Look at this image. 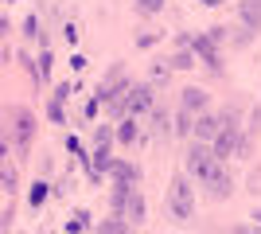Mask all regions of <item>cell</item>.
Wrapping results in <instances>:
<instances>
[{"label": "cell", "mask_w": 261, "mask_h": 234, "mask_svg": "<svg viewBox=\"0 0 261 234\" xmlns=\"http://www.w3.org/2000/svg\"><path fill=\"white\" fill-rule=\"evenodd\" d=\"M191 125H195V121H191V113L179 110V117H175V133H179V137H191Z\"/></svg>", "instance_id": "7402d4cb"}, {"label": "cell", "mask_w": 261, "mask_h": 234, "mask_svg": "<svg viewBox=\"0 0 261 234\" xmlns=\"http://www.w3.org/2000/svg\"><path fill=\"white\" fill-rule=\"evenodd\" d=\"M98 106H101L98 98H90V101H86V117H98Z\"/></svg>", "instance_id": "f1b7e54d"}, {"label": "cell", "mask_w": 261, "mask_h": 234, "mask_svg": "<svg viewBox=\"0 0 261 234\" xmlns=\"http://www.w3.org/2000/svg\"><path fill=\"white\" fill-rule=\"evenodd\" d=\"M12 28H8V16H0V35H8Z\"/></svg>", "instance_id": "f546056e"}, {"label": "cell", "mask_w": 261, "mask_h": 234, "mask_svg": "<svg viewBox=\"0 0 261 234\" xmlns=\"http://www.w3.org/2000/svg\"><path fill=\"white\" fill-rule=\"evenodd\" d=\"M94 234H137V230H133L129 219H121V215H109V219H106V223H101Z\"/></svg>", "instance_id": "5bb4252c"}, {"label": "cell", "mask_w": 261, "mask_h": 234, "mask_svg": "<svg viewBox=\"0 0 261 234\" xmlns=\"http://www.w3.org/2000/svg\"><path fill=\"white\" fill-rule=\"evenodd\" d=\"M106 176L113 179V184H141V168L129 164V160H117V156H113V164H109Z\"/></svg>", "instance_id": "52a82bcc"}, {"label": "cell", "mask_w": 261, "mask_h": 234, "mask_svg": "<svg viewBox=\"0 0 261 234\" xmlns=\"http://www.w3.org/2000/svg\"><path fill=\"white\" fill-rule=\"evenodd\" d=\"M144 215H148V203H144L141 188H133V191H129V203H125V219L137 226V223H144Z\"/></svg>", "instance_id": "9c48e42d"}, {"label": "cell", "mask_w": 261, "mask_h": 234, "mask_svg": "<svg viewBox=\"0 0 261 234\" xmlns=\"http://www.w3.org/2000/svg\"><path fill=\"white\" fill-rule=\"evenodd\" d=\"M199 4H207V8H218V4H226V0H199Z\"/></svg>", "instance_id": "4dcf8cb0"}, {"label": "cell", "mask_w": 261, "mask_h": 234, "mask_svg": "<svg viewBox=\"0 0 261 234\" xmlns=\"http://www.w3.org/2000/svg\"><path fill=\"white\" fill-rule=\"evenodd\" d=\"M203 188H207V195L211 199H230V191H234V179H230V172H226V164H215L207 172V176L199 179Z\"/></svg>", "instance_id": "5b68a950"}, {"label": "cell", "mask_w": 261, "mask_h": 234, "mask_svg": "<svg viewBox=\"0 0 261 234\" xmlns=\"http://www.w3.org/2000/svg\"><path fill=\"white\" fill-rule=\"evenodd\" d=\"M168 74H172V63H152V82H168Z\"/></svg>", "instance_id": "603a6c76"}, {"label": "cell", "mask_w": 261, "mask_h": 234, "mask_svg": "<svg viewBox=\"0 0 261 234\" xmlns=\"http://www.w3.org/2000/svg\"><path fill=\"white\" fill-rule=\"evenodd\" d=\"M238 16L250 32H261V0H242L238 4Z\"/></svg>", "instance_id": "8fae6325"}, {"label": "cell", "mask_w": 261, "mask_h": 234, "mask_svg": "<svg viewBox=\"0 0 261 234\" xmlns=\"http://www.w3.org/2000/svg\"><path fill=\"white\" fill-rule=\"evenodd\" d=\"M218 129H222V121H218L215 113H199L195 117V125H191V137H195V141H203V145H211V141H215L218 137Z\"/></svg>", "instance_id": "8992f818"}, {"label": "cell", "mask_w": 261, "mask_h": 234, "mask_svg": "<svg viewBox=\"0 0 261 234\" xmlns=\"http://www.w3.org/2000/svg\"><path fill=\"white\" fill-rule=\"evenodd\" d=\"M86 226H90V211H82V207H78V211L66 219V234H82Z\"/></svg>", "instance_id": "e0dca14e"}, {"label": "cell", "mask_w": 261, "mask_h": 234, "mask_svg": "<svg viewBox=\"0 0 261 234\" xmlns=\"http://www.w3.org/2000/svg\"><path fill=\"white\" fill-rule=\"evenodd\" d=\"M23 35H28V39H39V20H35V16H28V20H23Z\"/></svg>", "instance_id": "484cf974"}, {"label": "cell", "mask_w": 261, "mask_h": 234, "mask_svg": "<svg viewBox=\"0 0 261 234\" xmlns=\"http://www.w3.org/2000/svg\"><path fill=\"white\" fill-rule=\"evenodd\" d=\"M250 133H261V110L250 113Z\"/></svg>", "instance_id": "83f0119b"}, {"label": "cell", "mask_w": 261, "mask_h": 234, "mask_svg": "<svg viewBox=\"0 0 261 234\" xmlns=\"http://www.w3.org/2000/svg\"><path fill=\"white\" fill-rule=\"evenodd\" d=\"M250 219H253V226H261V211H253V215H250Z\"/></svg>", "instance_id": "1f68e13d"}, {"label": "cell", "mask_w": 261, "mask_h": 234, "mask_svg": "<svg viewBox=\"0 0 261 234\" xmlns=\"http://www.w3.org/2000/svg\"><path fill=\"white\" fill-rule=\"evenodd\" d=\"M66 152H70V156H78V160H90V156H86V148H82V141H78V137H66Z\"/></svg>", "instance_id": "cb8c5ba5"}, {"label": "cell", "mask_w": 261, "mask_h": 234, "mask_svg": "<svg viewBox=\"0 0 261 234\" xmlns=\"http://www.w3.org/2000/svg\"><path fill=\"white\" fill-rule=\"evenodd\" d=\"M191 51H195L211 70H218V43L211 39V35H195V39H191Z\"/></svg>", "instance_id": "ba28073f"}, {"label": "cell", "mask_w": 261, "mask_h": 234, "mask_svg": "<svg viewBox=\"0 0 261 234\" xmlns=\"http://www.w3.org/2000/svg\"><path fill=\"white\" fill-rule=\"evenodd\" d=\"M117 141V129L113 125H94V148H109Z\"/></svg>", "instance_id": "9a60e30c"}, {"label": "cell", "mask_w": 261, "mask_h": 234, "mask_svg": "<svg viewBox=\"0 0 261 234\" xmlns=\"http://www.w3.org/2000/svg\"><path fill=\"white\" fill-rule=\"evenodd\" d=\"M168 215L175 223H191V215H195V184L187 172H175L168 184Z\"/></svg>", "instance_id": "7a4b0ae2"}, {"label": "cell", "mask_w": 261, "mask_h": 234, "mask_svg": "<svg viewBox=\"0 0 261 234\" xmlns=\"http://www.w3.org/2000/svg\"><path fill=\"white\" fill-rule=\"evenodd\" d=\"M63 39H66V43H70V47L78 43V23H74V20H70V23H66V28H63Z\"/></svg>", "instance_id": "4316f807"}, {"label": "cell", "mask_w": 261, "mask_h": 234, "mask_svg": "<svg viewBox=\"0 0 261 234\" xmlns=\"http://www.w3.org/2000/svg\"><path fill=\"white\" fill-rule=\"evenodd\" d=\"M133 141H141V125H137V117H121L117 121V145L133 148Z\"/></svg>", "instance_id": "7c38bea8"}, {"label": "cell", "mask_w": 261, "mask_h": 234, "mask_svg": "<svg viewBox=\"0 0 261 234\" xmlns=\"http://www.w3.org/2000/svg\"><path fill=\"white\" fill-rule=\"evenodd\" d=\"M74 90H78V82H63V86H55V94H51V98H55V101H66L70 94H74Z\"/></svg>", "instance_id": "d4e9b609"}, {"label": "cell", "mask_w": 261, "mask_h": 234, "mask_svg": "<svg viewBox=\"0 0 261 234\" xmlns=\"http://www.w3.org/2000/svg\"><path fill=\"white\" fill-rule=\"evenodd\" d=\"M168 63H172L175 70H191V67H195V51H191V47H179V51H175Z\"/></svg>", "instance_id": "2e32d148"}, {"label": "cell", "mask_w": 261, "mask_h": 234, "mask_svg": "<svg viewBox=\"0 0 261 234\" xmlns=\"http://www.w3.org/2000/svg\"><path fill=\"white\" fill-rule=\"evenodd\" d=\"M152 106H156V86L152 82H137V86L125 90V117L152 113Z\"/></svg>", "instance_id": "3957f363"}, {"label": "cell", "mask_w": 261, "mask_h": 234, "mask_svg": "<svg viewBox=\"0 0 261 234\" xmlns=\"http://www.w3.org/2000/svg\"><path fill=\"white\" fill-rule=\"evenodd\" d=\"M47 117H51V121H55V125H66V113H63V101H55V98H51V101H47Z\"/></svg>", "instance_id": "44dd1931"}, {"label": "cell", "mask_w": 261, "mask_h": 234, "mask_svg": "<svg viewBox=\"0 0 261 234\" xmlns=\"http://www.w3.org/2000/svg\"><path fill=\"white\" fill-rule=\"evenodd\" d=\"M257 234H261V226H257Z\"/></svg>", "instance_id": "d6a6232c"}, {"label": "cell", "mask_w": 261, "mask_h": 234, "mask_svg": "<svg viewBox=\"0 0 261 234\" xmlns=\"http://www.w3.org/2000/svg\"><path fill=\"white\" fill-rule=\"evenodd\" d=\"M133 8L141 12V16H160V12H164V0H133Z\"/></svg>", "instance_id": "ac0fdd59"}, {"label": "cell", "mask_w": 261, "mask_h": 234, "mask_svg": "<svg viewBox=\"0 0 261 234\" xmlns=\"http://www.w3.org/2000/svg\"><path fill=\"white\" fill-rule=\"evenodd\" d=\"M215 164H222L215 152H211V145H203V141H191V148H187V160H184V168H187V176H195V179H203L211 172Z\"/></svg>", "instance_id": "277c9868"}, {"label": "cell", "mask_w": 261, "mask_h": 234, "mask_svg": "<svg viewBox=\"0 0 261 234\" xmlns=\"http://www.w3.org/2000/svg\"><path fill=\"white\" fill-rule=\"evenodd\" d=\"M51 63H55L51 51L43 47V55H39V63H35V78H39V82H47V78H51Z\"/></svg>", "instance_id": "d6986e66"}, {"label": "cell", "mask_w": 261, "mask_h": 234, "mask_svg": "<svg viewBox=\"0 0 261 234\" xmlns=\"http://www.w3.org/2000/svg\"><path fill=\"white\" fill-rule=\"evenodd\" d=\"M47 199H51V184H47V179H35L32 188H28V207H32V211H39Z\"/></svg>", "instance_id": "4fadbf2b"}, {"label": "cell", "mask_w": 261, "mask_h": 234, "mask_svg": "<svg viewBox=\"0 0 261 234\" xmlns=\"http://www.w3.org/2000/svg\"><path fill=\"white\" fill-rule=\"evenodd\" d=\"M226 234H230V230H226Z\"/></svg>", "instance_id": "836d02e7"}, {"label": "cell", "mask_w": 261, "mask_h": 234, "mask_svg": "<svg viewBox=\"0 0 261 234\" xmlns=\"http://www.w3.org/2000/svg\"><path fill=\"white\" fill-rule=\"evenodd\" d=\"M152 129H156L160 137H168V133H172V129H168V113H164L160 106H152Z\"/></svg>", "instance_id": "ffe728a7"}, {"label": "cell", "mask_w": 261, "mask_h": 234, "mask_svg": "<svg viewBox=\"0 0 261 234\" xmlns=\"http://www.w3.org/2000/svg\"><path fill=\"white\" fill-rule=\"evenodd\" d=\"M207 101H211V94H207L203 86H187V90H184V110H187V113H195V117H199V113L207 110Z\"/></svg>", "instance_id": "30bf717a"}, {"label": "cell", "mask_w": 261, "mask_h": 234, "mask_svg": "<svg viewBox=\"0 0 261 234\" xmlns=\"http://www.w3.org/2000/svg\"><path fill=\"white\" fill-rule=\"evenodd\" d=\"M4 125H8V141H12V160L23 164L28 152H32V141H35V113L23 110V106H12L4 113Z\"/></svg>", "instance_id": "6da1fadb"}]
</instances>
